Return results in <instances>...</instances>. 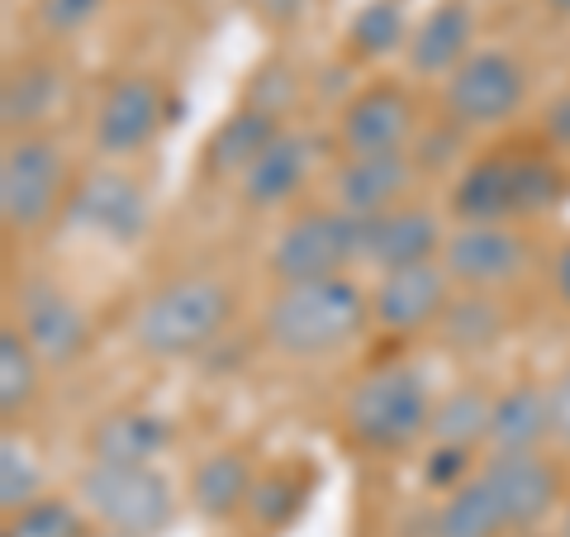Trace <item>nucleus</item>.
Segmentation results:
<instances>
[{"mask_svg": "<svg viewBox=\"0 0 570 537\" xmlns=\"http://www.w3.org/2000/svg\"><path fill=\"white\" fill-rule=\"evenodd\" d=\"M347 433L371 452H400L419 433H428L433 400L409 367H381L356 381L347 396Z\"/></svg>", "mask_w": 570, "mask_h": 537, "instance_id": "20e7f679", "label": "nucleus"}, {"mask_svg": "<svg viewBox=\"0 0 570 537\" xmlns=\"http://www.w3.org/2000/svg\"><path fill=\"white\" fill-rule=\"evenodd\" d=\"M475 43V14L466 0H438L433 10L409 33V67L419 77H452V71L471 58Z\"/></svg>", "mask_w": 570, "mask_h": 537, "instance_id": "f3484780", "label": "nucleus"}, {"mask_svg": "<svg viewBox=\"0 0 570 537\" xmlns=\"http://www.w3.org/2000/svg\"><path fill=\"white\" fill-rule=\"evenodd\" d=\"M62 205V148L52 138L20 134L0 157V219L14 234H33Z\"/></svg>", "mask_w": 570, "mask_h": 537, "instance_id": "423d86ee", "label": "nucleus"}, {"mask_svg": "<svg viewBox=\"0 0 570 537\" xmlns=\"http://www.w3.org/2000/svg\"><path fill=\"white\" fill-rule=\"evenodd\" d=\"M523 91H528V77L509 52L475 48L448 77V115L461 129H490V124H504L519 110Z\"/></svg>", "mask_w": 570, "mask_h": 537, "instance_id": "0eeeda50", "label": "nucleus"}, {"mask_svg": "<svg viewBox=\"0 0 570 537\" xmlns=\"http://www.w3.org/2000/svg\"><path fill=\"white\" fill-rule=\"evenodd\" d=\"M6 537H81V518L67 499H33L6 524Z\"/></svg>", "mask_w": 570, "mask_h": 537, "instance_id": "2f4dec72", "label": "nucleus"}, {"mask_svg": "<svg viewBox=\"0 0 570 537\" xmlns=\"http://www.w3.org/2000/svg\"><path fill=\"white\" fill-rule=\"evenodd\" d=\"M20 304H24V338H29V348L39 352V362L71 367L86 352V338H91L86 314L58 291V285L33 281V285H24Z\"/></svg>", "mask_w": 570, "mask_h": 537, "instance_id": "dca6fc26", "label": "nucleus"}, {"mask_svg": "<svg viewBox=\"0 0 570 537\" xmlns=\"http://www.w3.org/2000/svg\"><path fill=\"white\" fill-rule=\"evenodd\" d=\"M547 414H551V438L570 447V367L547 385Z\"/></svg>", "mask_w": 570, "mask_h": 537, "instance_id": "c9c22d12", "label": "nucleus"}, {"mask_svg": "<svg viewBox=\"0 0 570 537\" xmlns=\"http://www.w3.org/2000/svg\"><path fill=\"white\" fill-rule=\"evenodd\" d=\"M167 124V96L153 77H119L110 81V91L100 96V110H96V148L124 157V153H138L148 148L153 134Z\"/></svg>", "mask_w": 570, "mask_h": 537, "instance_id": "9b49d317", "label": "nucleus"}, {"mask_svg": "<svg viewBox=\"0 0 570 537\" xmlns=\"http://www.w3.org/2000/svg\"><path fill=\"white\" fill-rule=\"evenodd\" d=\"M309 167H314V143L305 134H276L272 148L238 176V191L253 209H276L305 186Z\"/></svg>", "mask_w": 570, "mask_h": 537, "instance_id": "6ab92c4d", "label": "nucleus"}, {"mask_svg": "<svg viewBox=\"0 0 570 537\" xmlns=\"http://www.w3.org/2000/svg\"><path fill=\"white\" fill-rule=\"evenodd\" d=\"M442 266H448L452 285L494 291V285H509L528 266V243L509 224H461L442 243Z\"/></svg>", "mask_w": 570, "mask_h": 537, "instance_id": "1a4fd4ad", "label": "nucleus"}, {"mask_svg": "<svg viewBox=\"0 0 570 537\" xmlns=\"http://www.w3.org/2000/svg\"><path fill=\"white\" fill-rule=\"evenodd\" d=\"M490 414H494V396H485L480 385H456L442 400H433V419L428 433L438 438V447H471L490 438Z\"/></svg>", "mask_w": 570, "mask_h": 537, "instance_id": "b1692460", "label": "nucleus"}, {"mask_svg": "<svg viewBox=\"0 0 570 537\" xmlns=\"http://www.w3.org/2000/svg\"><path fill=\"white\" fill-rule=\"evenodd\" d=\"M423 480L438 490H461L471 480V447H438L423 467Z\"/></svg>", "mask_w": 570, "mask_h": 537, "instance_id": "72a5a7b5", "label": "nucleus"}, {"mask_svg": "<svg viewBox=\"0 0 570 537\" xmlns=\"http://www.w3.org/2000/svg\"><path fill=\"white\" fill-rule=\"evenodd\" d=\"M228 319H234V295L219 276H176L138 304L134 343L157 362H176L205 352L228 329Z\"/></svg>", "mask_w": 570, "mask_h": 537, "instance_id": "f03ea898", "label": "nucleus"}, {"mask_svg": "<svg viewBox=\"0 0 570 537\" xmlns=\"http://www.w3.org/2000/svg\"><path fill=\"white\" fill-rule=\"evenodd\" d=\"M105 0H39V25L48 33H71L81 25H91Z\"/></svg>", "mask_w": 570, "mask_h": 537, "instance_id": "f704fd0d", "label": "nucleus"}, {"mask_svg": "<svg viewBox=\"0 0 570 537\" xmlns=\"http://www.w3.org/2000/svg\"><path fill=\"white\" fill-rule=\"evenodd\" d=\"M171 423L142 409H119V414L100 419L91 428V461H110V467H153L157 452H167Z\"/></svg>", "mask_w": 570, "mask_h": 537, "instance_id": "aec40b11", "label": "nucleus"}, {"mask_svg": "<svg viewBox=\"0 0 570 537\" xmlns=\"http://www.w3.org/2000/svg\"><path fill=\"white\" fill-rule=\"evenodd\" d=\"M551 438V414H547V385H513L504 396H494V414H490V452L509 457V452H538Z\"/></svg>", "mask_w": 570, "mask_h": 537, "instance_id": "412c9836", "label": "nucleus"}, {"mask_svg": "<svg viewBox=\"0 0 570 537\" xmlns=\"http://www.w3.org/2000/svg\"><path fill=\"white\" fill-rule=\"evenodd\" d=\"M551 285H557V295L570 304V243L557 253V266H551Z\"/></svg>", "mask_w": 570, "mask_h": 537, "instance_id": "ea45409f", "label": "nucleus"}, {"mask_svg": "<svg viewBox=\"0 0 570 537\" xmlns=\"http://www.w3.org/2000/svg\"><path fill=\"white\" fill-rule=\"evenodd\" d=\"M58 91H62V77L48 62L14 67L10 77H6V86H0V119H6V129L14 134V129H29V124H39L52 110Z\"/></svg>", "mask_w": 570, "mask_h": 537, "instance_id": "393cba45", "label": "nucleus"}, {"mask_svg": "<svg viewBox=\"0 0 570 537\" xmlns=\"http://www.w3.org/2000/svg\"><path fill=\"white\" fill-rule=\"evenodd\" d=\"M513 167L519 153H485L456 176L452 186V214L461 224H504L513 214Z\"/></svg>", "mask_w": 570, "mask_h": 537, "instance_id": "a211bd4d", "label": "nucleus"}, {"mask_svg": "<svg viewBox=\"0 0 570 537\" xmlns=\"http://www.w3.org/2000/svg\"><path fill=\"white\" fill-rule=\"evenodd\" d=\"M557 537H570V509L561 514V528H557Z\"/></svg>", "mask_w": 570, "mask_h": 537, "instance_id": "79ce46f5", "label": "nucleus"}, {"mask_svg": "<svg viewBox=\"0 0 570 537\" xmlns=\"http://www.w3.org/2000/svg\"><path fill=\"white\" fill-rule=\"evenodd\" d=\"M456 143H461V124L452 119V129L442 134V138H438V134H428V138L419 143V167H448V163H452L448 153L456 148Z\"/></svg>", "mask_w": 570, "mask_h": 537, "instance_id": "e433bc0d", "label": "nucleus"}, {"mask_svg": "<svg viewBox=\"0 0 570 537\" xmlns=\"http://www.w3.org/2000/svg\"><path fill=\"white\" fill-rule=\"evenodd\" d=\"M480 476H485V486L494 490L499 509H504V524L513 533H532L557 509V471H551L538 452L490 457V467Z\"/></svg>", "mask_w": 570, "mask_h": 537, "instance_id": "2eb2a0df", "label": "nucleus"}, {"mask_svg": "<svg viewBox=\"0 0 570 537\" xmlns=\"http://www.w3.org/2000/svg\"><path fill=\"white\" fill-rule=\"evenodd\" d=\"M253 486H257L253 461L234 452V447H224V452H209L200 467L190 471V505L205 518H234L238 509H247Z\"/></svg>", "mask_w": 570, "mask_h": 537, "instance_id": "4be33fe9", "label": "nucleus"}, {"mask_svg": "<svg viewBox=\"0 0 570 537\" xmlns=\"http://www.w3.org/2000/svg\"><path fill=\"white\" fill-rule=\"evenodd\" d=\"M356 238H362V219H352L343 209H305L276 234L266 266H272L276 285L343 276V266L356 257Z\"/></svg>", "mask_w": 570, "mask_h": 537, "instance_id": "39448f33", "label": "nucleus"}, {"mask_svg": "<svg viewBox=\"0 0 570 537\" xmlns=\"http://www.w3.org/2000/svg\"><path fill=\"white\" fill-rule=\"evenodd\" d=\"M371 319V295L347 276L309 281V285H281L266 300L262 333L281 357H324L352 343Z\"/></svg>", "mask_w": 570, "mask_h": 537, "instance_id": "f257e3e1", "label": "nucleus"}, {"mask_svg": "<svg viewBox=\"0 0 570 537\" xmlns=\"http://www.w3.org/2000/svg\"><path fill=\"white\" fill-rule=\"evenodd\" d=\"M409 186H414V157L409 153L343 157V167L333 172V201L352 219H376L385 209H400Z\"/></svg>", "mask_w": 570, "mask_h": 537, "instance_id": "4468645a", "label": "nucleus"}, {"mask_svg": "<svg viewBox=\"0 0 570 537\" xmlns=\"http://www.w3.org/2000/svg\"><path fill=\"white\" fill-rule=\"evenodd\" d=\"M409 138H414V105L400 86H366L343 105V119H337V143L347 157L404 153Z\"/></svg>", "mask_w": 570, "mask_h": 537, "instance_id": "f8f14e48", "label": "nucleus"}, {"mask_svg": "<svg viewBox=\"0 0 570 537\" xmlns=\"http://www.w3.org/2000/svg\"><path fill=\"white\" fill-rule=\"evenodd\" d=\"M295 505H299V490L285 476H257L253 495H247V514H253L262 528L285 524V518L295 514Z\"/></svg>", "mask_w": 570, "mask_h": 537, "instance_id": "473e14b6", "label": "nucleus"}, {"mask_svg": "<svg viewBox=\"0 0 570 537\" xmlns=\"http://www.w3.org/2000/svg\"><path fill=\"white\" fill-rule=\"evenodd\" d=\"M442 338H448L452 352H490L504 333V314L485 291H471V295H456L448 310L438 319Z\"/></svg>", "mask_w": 570, "mask_h": 537, "instance_id": "bb28decb", "label": "nucleus"}, {"mask_svg": "<svg viewBox=\"0 0 570 537\" xmlns=\"http://www.w3.org/2000/svg\"><path fill=\"white\" fill-rule=\"evenodd\" d=\"M33 385H39V352L29 348L20 329H6L0 333V409L6 419H14L33 400Z\"/></svg>", "mask_w": 570, "mask_h": 537, "instance_id": "c85d7f7f", "label": "nucleus"}, {"mask_svg": "<svg viewBox=\"0 0 570 537\" xmlns=\"http://www.w3.org/2000/svg\"><path fill=\"white\" fill-rule=\"evenodd\" d=\"M542 129H547V138L557 143V148H570V91H566V96H557V100L547 105Z\"/></svg>", "mask_w": 570, "mask_h": 537, "instance_id": "4c0bfd02", "label": "nucleus"}, {"mask_svg": "<svg viewBox=\"0 0 570 537\" xmlns=\"http://www.w3.org/2000/svg\"><path fill=\"white\" fill-rule=\"evenodd\" d=\"M67 224L77 234H91L105 243H138L142 228H148V191L134 176L100 167L81 176L77 191L67 195Z\"/></svg>", "mask_w": 570, "mask_h": 537, "instance_id": "6e6552de", "label": "nucleus"}, {"mask_svg": "<svg viewBox=\"0 0 570 537\" xmlns=\"http://www.w3.org/2000/svg\"><path fill=\"white\" fill-rule=\"evenodd\" d=\"M448 243L438 214L423 205L385 209L376 219H362V238H356V257H366L381 272H400V266L433 262V253Z\"/></svg>", "mask_w": 570, "mask_h": 537, "instance_id": "ddd939ff", "label": "nucleus"}, {"mask_svg": "<svg viewBox=\"0 0 570 537\" xmlns=\"http://www.w3.org/2000/svg\"><path fill=\"white\" fill-rule=\"evenodd\" d=\"M409 39L404 0H366L347 20V48L352 58H390Z\"/></svg>", "mask_w": 570, "mask_h": 537, "instance_id": "cd10ccee", "label": "nucleus"}, {"mask_svg": "<svg viewBox=\"0 0 570 537\" xmlns=\"http://www.w3.org/2000/svg\"><path fill=\"white\" fill-rule=\"evenodd\" d=\"M276 134H281V124H276V115H266V110H238V115H228L219 129H214V138L205 143V167L214 172V176H243L247 167L257 163V157L272 148L276 143Z\"/></svg>", "mask_w": 570, "mask_h": 537, "instance_id": "5701e85b", "label": "nucleus"}, {"mask_svg": "<svg viewBox=\"0 0 570 537\" xmlns=\"http://www.w3.org/2000/svg\"><path fill=\"white\" fill-rule=\"evenodd\" d=\"M309 0H253V10H257V20L266 25H295L299 14H305Z\"/></svg>", "mask_w": 570, "mask_h": 537, "instance_id": "58836bf2", "label": "nucleus"}, {"mask_svg": "<svg viewBox=\"0 0 570 537\" xmlns=\"http://www.w3.org/2000/svg\"><path fill=\"white\" fill-rule=\"evenodd\" d=\"M499 533H509V524H504V509H499L494 490L485 486V476L452 490L433 524V537H499Z\"/></svg>", "mask_w": 570, "mask_h": 537, "instance_id": "a878e982", "label": "nucleus"}, {"mask_svg": "<svg viewBox=\"0 0 570 537\" xmlns=\"http://www.w3.org/2000/svg\"><path fill=\"white\" fill-rule=\"evenodd\" d=\"M81 509L100 518L115 537H157L176 518L171 480L157 467H110L91 461L77 476Z\"/></svg>", "mask_w": 570, "mask_h": 537, "instance_id": "7ed1b4c3", "label": "nucleus"}, {"mask_svg": "<svg viewBox=\"0 0 570 537\" xmlns=\"http://www.w3.org/2000/svg\"><path fill=\"white\" fill-rule=\"evenodd\" d=\"M547 10L551 14H566V20H570V0H547Z\"/></svg>", "mask_w": 570, "mask_h": 537, "instance_id": "a19ab883", "label": "nucleus"}, {"mask_svg": "<svg viewBox=\"0 0 570 537\" xmlns=\"http://www.w3.org/2000/svg\"><path fill=\"white\" fill-rule=\"evenodd\" d=\"M566 195V176L551 157H532L519 153V167H513V214H547L557 209Z\"/></svg>", "mask_w": 570, "mask_h": 537, "instance_id": "c756f323", "label": "nucleus"}, {"mask_svg": "<svg viewBox=\"0 0 570 537\" xmlns=\"http://www.w3.org/2000/svg\"><path fill=\"white\" fill-rule=\"evenodd\" d=\"M452 304V276L442 262H419L385 272L381 285L371 291V319L385 333H419L438 324L442 310Z\"/></svg>", "mask_w": 570, "mask_h": 537, "instance_id": "9d476101", "label": "nucleus"}, {"mask_svg": "<svg viewBox=\"0 0 570 537\" xmlns=\"http://www.w3.org/2000/svg\"><path fill=\"white\" fill-rule=\"evenodd\" d=\"M39 461H33V452L24 442L6 438L0 442V509H6V518L24 514L33 499H39Z\"/></svg>", "mask_w": 570, "mask_h": 537, "instance_id": "7c9ffc66", "label": "nucleus"}, {"mask_svg": "<svg viewBox=\"0 0 570 537\" xmlns=\"http://www.w3.org/2000/svg\"><path fill=\"white\" fill-rule=\"evenodd\" d=\"M523 537H538V533H523Z\"/></svg>", "mask_w": 570, "mask_h": 537, "instance_id": "37998d69", "label": "nucleus"}]
</instances>
